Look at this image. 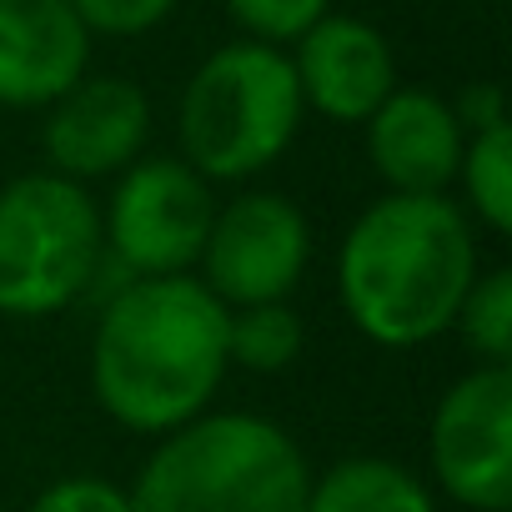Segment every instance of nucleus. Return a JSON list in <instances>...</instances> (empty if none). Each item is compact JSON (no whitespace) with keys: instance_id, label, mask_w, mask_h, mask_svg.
<instances>
[{"instance_id":"obj_1","label":"nucleus","mask_w":512,"mask_h":512,"mask_svg":"<svg viewBox=\"0 0 512 512\" xmlns=\"http://www.w3.org/2000/svg\"><path fill=\"white\" fill-rule=\"evenodd\" d=\"M226 317L201 277H131L106 292L86 362L96 407L136 437H166L211 412L231 372Z\"/></svg>"},{"instance_id":"obj_2","label":"nucleus","mask_w":512,"mask_h":512,"mask_svg":"<svg viewBox=\"0 0 512 512\" xmlns=\"http://www.w3.org/2000/svg\"><path fill=\"white\" fill-rule=\"evenodd\" d=\"M477 272V236L452 196L382 191L337 246V302L367 342L412 352L452 332Z\"/></svg>"},{"instance_id":"obj_3","label":"nucleus","mask_w":512,"mask_h":512,"mask_svg":"<svg viewBox=\"0 0 512 512\" xmlns=\"http://www.w3.org/2000/svg\"><path fill=\"white\" fill-rule=\"evenodd\" d=\"M126 492L131 512H302L312 462L262 412H201L156 437Z\"/></svg>"},{"instance_id":"obj_4","label":"nucleus","mask_w":512,"mask_h":512,"mask_svg":"<svg viewBox=\"0 0 512 512\" xmlns=\"http://www.w3.org/2000/svg\"><path fill=\"white\" fill-rule=\"evenodd\" d=\"M307 121L287 46L226 41L181 86L176 101V156L216 181H256L272 171Z\"/></svg>"},{"instance_id":"obj_5","label":"nucleus","mask_w":512,"mask_h":512,"mask_svg":"<svg viewBox=\"0 0 512 512\" xmlns=\"http://www.w3.org/2000/svg\"><path fill=\"white\" fill-rule=\"evenodd\" d=\"M101 267L106 231L91 186L56 171L0 186V317L51 322L91 297Z\"/></svg>"},{"instance_id":"obj_6","label":"nucleus","mask_w":512,"mask_h":512,"mask_svg":"<svg viewBox=\"0 0 512 512\" xmlns=\"http://www.w3.org/2000/svg\"><path fill=\"white\" fill-rule=\"evenodd\" d=\"M216 216V191L181 156H141L131 161L106 206V256L126 277H191Z\"/></svg>"},{"instance_id":"obj_7","label":"nucleus","mask_w":512,"mask_h":512,"mask_svg":"<svg viewBox=\"0 0 512 512\" xmlns=\"http://www.w3.org/2000/svg\"><path fill=\"white\" fill-rule=\"evenodd\" d=\"M312 267V221L307 211L282 191H236L231 201H216L206 246H201V287L226 307H256V302H292Z\"/></svg>"},{"instance_id":"obj_8","label":"nucleus","mask_w":512,"mask_h":512,"mask_svg":"<svg viewBox=\"0 0 512 512\" xmlns=\"http://www.w3.org/2000/svg\"><path fill=\"white\" fill-rule=\"evenodd\" d=\"M427 467V487L467 512L512 507V367H472L437 397Z\"/></svg>"},{"instance_id":"obj_9","label":"nucleus","mask_w":512,"mask_h":512,"mask_svg":"<svg viewBox=\"0 0 512 512\" xmlns=\"http://www.w3.org/2000/svg\"><path fill=\"white\" fill-rule=\"evenodd\" d=\"M151 146V101L126 76H81L66 96L46 106L41 151L46 171L81 186L116 181Z\"/></svg>"},{"instance_id":"obj_10","label":"nucleus","mask_w":512,"mask_h":512,"mask_svg":"<svg viewBox=\"0 0 512 512\" xmlns=\"http://www.w3.org/2000/svg\"><path fill=\"white\" fill-rule=\"evenodd\" d=\"M292 71L307 116H322L332 126H362L402 81H397V56L392 41L347 11H327L312 21L292 46Z\"/></svg>"},{"instance_id":"obj_11","label":"nucleus","mask_w":512,"mask_h":512,"mask_svg":"<svg viewBox=\"0 0 512 512\" xmlns=\"http://www.w3.org/2000/svg\"><path fill=\"white\" fill-rule=\"evenodd\" d=\"M91 46L71 0H0V106L46 111L91 71Z\"/></svg>"},{"instance_id":"obj_12","label":"nucleus","mask_w":512,"mask_h":512,"mask_svg":"<svg viewBox=\"0 0 512 512\" xmlns=\"http://www.w3.org/2000/svg\"><path fill=\"white\" fill-rule=\"evenodd\" d=\"M367 161L387 191L402 196H447L467 131L447 96L427 86H397L367 121Z\"/></svg>"},{"instance_id":"obj_13","label":"nucleus","mask_w":512,"mask_h":512,"mask_svg":"<svg viewBox=\"0 0 512 512\" xmlns=\"http://www.w3.org/2000/svg\"><path fill=\"white\" fill-rule=\"evenodd\" d=\"M302 512H442L422 472L392 457H342L327 472H312Z\"/></svg>"},{"instance_id":"obj_14","label":"nucleus","mask_w":512,"mask_h":512,"mask_svg":"<svg viewBox=\"0 0 512 512\" xmlns=\"http://www.w3.org/2000/svg\"><path fill=\"white\" fill-rule=\"evenodd\" d=\"M452 186H462L457 206L467 211V221H477L492 236L512 231V126L507 121L467 136Z\"/></svg>"},{"instance_id":"obj_15","label":"nucleus","mask_w":512,"mask_h":512,"mask_svg":"<svg viewBox=\"0 0 512 512\" xmlns=\"http://www.w3.org/2000/svg\"><path fill=\"white\" fill-rule=\"evenodd\" d=\"M302 347H307V322L292 302H256L226 317V357L241 372L277 377L302 357Z\"/></svg>"},{"instance_id":"obj_16","label":"nucleus","mask_w":512,"mask_h":512,"mask_svg":"<svg viewBox=\"0 0 512 512\" xmlns=\"http://www.w3.org/2000/svg\"><path fill=\"white\" fill-rule=\"evenodd\" d=\"M452 332L467 342L472 367H512V267L477 272Z\"/></svg>"},{"instance_id":"obj_17","label":"nucleus","mask_w":512,"mask_h":512,"mask_svg":"<svg viewBox=\"0 0 512 512\" xmlns=\"http://www.w3.org/2000/svg\"><path fill=\"white\" fill-rule=\"evenodd\" d=\"M221 6L251 41L292 46L312 21H322L332 11V0H221Z\"/></svg>"},{"instance_id":"obj_18","label":"nucleus","mask_w":512,"mask_h":512,"mask_svg":"<svg viewBox=\"0 0 512 512\" xmlns=\"http://www.w3.org/2000/svg\"><path fill=\"white\" fill-rule=\"evenodd\" d=\"M71 6L91 36L136 41V36H151L156 26H166L181 0H71Z\"/></svg>"},{"instance_id":"obj_19","label":"nucleus","mask_w":512,"mask_h":512,"mask_svg":"<svg viewBox=\"0 0 512 512\" xmlns=\"http://www.w3.org/2000/svg\"><path fill=\"white\" fill-rule=\"evenodd\" d=\"M31 512H131V492L111 477H96V472H71V477H56L36 492Z\"/></svg>"},{"instance_id":"obj_20","label":"nucleus","mask_w":512,"mask_h":512,"mask_svg":"<svg viewBox=\"0 0 512 512\" xmlns=\"http://www.w3.org/2000/svg\"><path fill=\"white\" fill-rule=\"evenodd\" d=\"M452 111H457V121H462V131H467V136L507 121V101H502V91H497V86H487V81H482V86H467V91L452 101Z\"/></svg>"},{"instance_id":"obj_21","label":"nucleus","mask_w":512,"mask_h":512,"mask_svg":"<svg viewBox=\"0 0 512 512\" xmlns=\"http://www.w3.org/2000/svg\"><path fill=\"white\" fill-rule=\"evenodd\" d=\"M507 512H512V507H507Z\"/></svg>"}]
</instances>
